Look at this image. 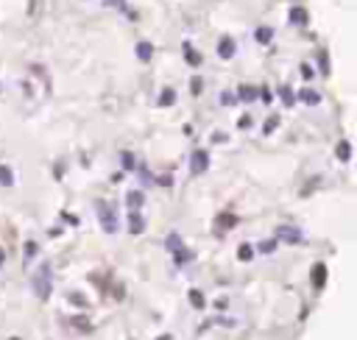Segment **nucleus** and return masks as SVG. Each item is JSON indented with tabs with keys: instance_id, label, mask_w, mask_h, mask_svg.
Masks as SVG:
<instances>
[{
	"instance_id": "nucleus-26",
	"label": "nucleus",
	"mask_w": 357,
	"mask_h": 340,
	"mask_svg": "<svg viewBox=\"0 0 357 340\" xmlns=\"http://www.w3.org/2000/svg\"><path fill=\"white\" fill-rule=\"evenodd\" d=\"M201 87H204V84H201V78H192V84H190L192 95H198V92H201Z\"/></svg>"
},
{
	"instance_id": "nucleus-28",
	"label": "nucleus",
	"mask_w": 357,
	"mask_h": 340,
	"mask_svg": "<svg viewBox=\"0 0 357 340\" xmlns=\"http://www.w3.org/2000/svg\"><path fill=\"white\" fill-rule=\"evenodd\" d=\"M237 126H240V129H248V126H251V117H248V114H246V117H240V123H237Z\"/></svg>"
},
{
	"instance_id": "nucleus-30",
	"label": "nucleus",
	"mask_w": 357,
	"mask_h": 340,
	"mask_svg": "<svg viewBox=\"0 0 357 340\" xmlns=\"http://www.w3.org/2000/svg\"><path fill=\"white\" fill-rule=\"evenodd\" d=\"M0 265H3V251H0Z\"/></svg>"
},
{
	"instance_id": "nucleus-3",
	"label": "nucleus",
	"mask_w": 357,
	"mask_h": 340,
	"mask_svg": "<svg viewBox=\"0 0 357 340\" xmlns=\"http://www.w3.org/2000/svg\"><path fill=\"white\" fill-rule=\"evenodd\" d=\"M207 167H209L207 151H195V154H192V176H201Z\"/></svg>"
},
{
	"instance_id": "nucleus-27",
	"label": "nucleus",
	"mask_w": 357,
	"mask_h": 340,
	"mask_svg": "<svg viewBox=\"0 0 357 340\" xmlns=\"http://www.w3.org/2000/svg\"><path fill=\"white\" fill-rule=\"evenodd\" d=\"M218 220H220V223H226V226H235V223H237V220L232 218V215H220Z\"/></svg>"
},
{
	"instance_id": "nucleus-6",
	"label": "nucleus",
	"mask_w": 357,
	"mask_h": 340,
	"mask_svg": "<svg viewBox=\"0 0 357 340\" xmlns=\"http://www.w3.org/2000/svg\"><path fill=\"white\" fill-rule=\"evenodd\" d=\"M142 201H145V198H142V192H134V190H131L129 192V195H126V204H129V212H139V207H142Z\"/></svg>"
},
{
	"instance_id": "nucleus-20",
	"label": "nucleus",
	"mask_w": 357,
	"mask_h": 340,
	"mask_svg": "<svg viewBox=\"0 0 357 340\" xmlns=\"http://www.w3.org/2000/svg\"><path fill=\"white\" fill-rule=\"evenodd\" d=\"M167 248H170V251H179V248H182V237L170 235V237H167Z\"/></svg>"
},
{
	"instance_id": "nucleus-1",
	"label": "nucleus",
	"mask_w": 357,
	"mask_h": 340,
	"mask_svg": "<svg viewBox=\"0 0 357 340\" xmlns=\"http://www.w3.org/2000/svg\"><path fill=\"white\" fill-rule=\"evenodd\" d=\"M95 209H98V218H101L104 232L114 235V232H117V215H114V209L106 204V201H95Z\"/></svg>"
},
{
	"instance_id": "nucleus-4",
	"label": "nucleus",
	"mask_w": 357,
	"mask_h": 340,
	"mask_svg": "<svg viewBox=\"0 0 357 340\" xmlns=\"http://www.w3.org/2000/svg\"><path fill=\"white\" fill-rule=\"evenodd\" d=\"M129 232L131 235H142L145 232V220L139 212H129Z\"/></svg>"
},
{
	"instance_id": "nucleus-19",
	"label": "nucleus",
	"mask_w": 357,
	"mask_h": 340,
	"mask_svg": "<svg viewBox=\"0 0 357 340\" xmlns=\"http://www.w3.org/2000/svg\"><path fill=\"white\" fill-rule=\"evenodd\" d=\"M190 304H192V307H198V310L204 307V296H201L198 290H190Z\"/></svg>"
},
{
	"instance_id": "nucleus-13",
	"label": "nucleus",
	"mask_w": 357,
	"mask_h": 340,
	"mask_svg": "<svg viewBox=\"0 0 357 340\" xmlns=\"http://www.w3.org/2000/svg\"><path fill=\"white\" fill-rule=\"evenodd\" d=\"M302 101H304V104H318V101H321V95H318V92H313V89H302Z\"/></svg>"
},
{
	"instance_id": "nucleus-29",
	"label": "nucleus",
	"mask_w": 357,
	"mask_h": 340,
	"mask_svg": "<svg viewBox=\"0 0 357 340\" xmlns=\"http://www.w3.org/2000/svg\"><path fill=\"white\" fill-rule=\"evenodd\" d=\"M260 95H262V101H265V104H271V98H274V95H271V89H260Z\"/></svg>"
},
{
	"instance_id": "nucleus-8",
	"label": "nucleus",
	"mask_w": 357,
	"mask_h": 340,
	"mask_svg": "<svg viewBox=\"0 0 357 340\" xmlns=\"http://www.w3.org/2000/svg\"><path fill=\"white\" fill-rule=\"evenodd\" d=\"M151 56H154V45H151V42H139L137 45V59L139 61H148Z\"/></svg>"
},
{
	"instance_id": "nucleus-23",
	"label": "nucleus",
	"mask_w": 357,
	"mask_h": 340,
	"mask_svg": "<svg viewBox=\"0 0 357 340\" xmlns=\"http://www.w3.org/2000/svg\"><path fill=\"white\" fill-rule=\"evenodd\" d=\"M324 276H327V270H324V265H315V285H318V288L324 285Z\"/></svg>"
},
{
	"instance_id": "nucleus-21",
	"label": "nucleus",
	"mask_w": 357,
	"mask_h": 340,
	"mask_svg": "<svg viewBox=\"0 0 357 340\" xmlns=\"http://www.w3.org/2000/svg\"><path fill=\"white\" fill-rule=\"evenodd\" d=\"M274 248H276V240H262V243H260V251L262 254H271Z\"/></svg>"
},
{
	"instance_id": "nucleus-22",
	"label": "nucleus",
	"mask_w": 357,
	"mask_h": 340,
	"mask_svg": "<svg viewBox=\"0 0 357 340\" xmlns=\"http://www.w3.org/2000/svg\"><path fill=\"white\" fill-rule=\"evenodd\" d=\"M192 254L190 251H176V265H184V262H190Z\"/></svg>"
},
{
	"instance_id": "nucleus-18",
	"label": "nucleus",
	"mask_w": 357,
	"mask_h": 340,
	"mask_svg": "<svg viewBox=\"0 0 357 340\" xmlns=\"http://www.w3.org/2000/svg\"><path fill=\"white\" fill-rule=\"evenodd\" d=\"M349 154H352V145H349V142H340V145H338V159H343V162H346Z\"/></svg>"
},
{
	"instance_id": "nucleus-17",
	"label": "nucleus",
	"mask_w": 357,
	"mask_h": 340,
	"mask_svg": "<svg viewBox=\"0 0 357 340\" xmlns=\"http://www.w3.org/2000/svg\"><path fill=\"white\" fill-rule=\"evenodd\" d=\"M237 95L243 98V101H254V98H257V92H254L251 87H240V89H237Z\"/></svg>"
},
{
	"instance_id": "nucleus-9",
	"label": "nucleus",
	"mask_w": 357,
	"mask_h": 340,
	"mask_svg": "<svg viewBox=\"0 0 357 340\" xmlns=\"http://www.w3.org/2000/svg\"><path fill=\"white\" fill-rule=\"evenodd\" d=\"M36 293H39V296H48V293H51V282H48V270H42V273H39V279H36Z\"/></svg>"
},
{
	"instance_id": "nucleus-5",
	"label": "nucleus",
	"mask_w": 357,
	"mask_h": 340,
	"mask_svg": "<svg viewBox=\"0 0 357 340\" xmlns=\"http://www.w3.org/2000/svg\"><path fill=\"white\" fill-rule=\"evenodd\" d=\"M288 17H290V23H296V26H307V9H302V6H293V9L288 11Z\"/></svg>"
},
{
	"instance_id": "nucleus-10",
	"label": "nucleus",
	"mask_w": 357,
	"mask_h": 340,
	"mask_svg": "<svg viewBox=\"0 0 357 340\" xmlns=\"http://www.w3.org/2000/svg\"><path fill=\"white\" fill-rule=\"evenodd\" d=\"M184 56H187V61H190V67H198V64H201V56L192 51L190 42H184Z\"/></svg>"
},
{
	"instance_id": "nucleus-2",
	"label": "nucleus",
	"mask_w": 357,
	"mask_h": 340,
	"mask_svg": "<svg viewBox=\"0 0 357 340\" xmlns=\"http://www.w3.org/2000/svg\"><path fill=\"white\" fill-rule=\"evenodd\" d=\"M276 237H282V240H288V243H304V237H302V232L293 226H279L276 229Z\"/></svg>"
},
{
	"instance_id": "nucleus-11",
	"label": "nucleus",
	"mask_w": 357,
	"mask_h": 340,
	"mask_svg": "<svg viewBox=\"0 0 357 340\" xmlns=\"http://www.w3.org/2000/svg\"><path fill=\"white\" fill-rule=\"evenodd\" d=\"M271 39H274V31H271V28H265V26L257 28V42L260 45H268Z\"/></svg>"
},
{
	"instance_id": "nucleus-16",
	"label": "nucleus",
	"mask_w": 357,
	"mask_h": 340,
	"mask_svg": "<svg viewBox=\"0 0 357 340\" xmlns=\"http://www.w3.org/2000/svg\"><path fill=\"white\" fill-rule=\"evenodd\" d=\"M123 167H126V170H134V167H137V159L131 157L129 151H123Z\"/></svg>"
},
{
	"instance_id": "nucleus-7",
	"label": "nucleus",
	"mask_w": 357,
	"mask_h": 340,
	"mask_svg": "<svg viewBox=\"0 0 357 340\" xmlns=\"http://www.w3.org/2000/svg\"><path fill=\"white\" fill-rule=\"evenodd\" d=\"M218 53L220 56H223V59H232V56H235V42H232V39H220V45H218Z\"/></svg>"
},
{
	"instance_id": "nucleus-12",
	"label": "nucleus",
	"mask_w": 357,
	"mask_h": 340,
	"mask_svg": "<svg viewBox=\"0 0 357 340\" xmlns=\"http://www.w3.org/2000/svg\"><path fill=\"white\" fill-rule=\"evenodd\" d=\"M0 184H3V187H11V184H14V176H11V170L6 165H0Z\"/></svg>"
},
{
	"instance_id": "nucleus-25",
	"label": "nucleus",
	"mask_w": 357,
	"mask_h": 340,
	"mask_svg": "<svg viewBox=\"0 0 357 340\" xmlns=\"http://www.w3.org/2000/svg\"><path fill=\"white\" fill-rule=\"evenodd\" d=\"M237 257H240V260H251V248H248V245H240Z\"/></svg>"
},
{
	"instance_id": "nucleus-14",
	"label": "nucleus",
	"mask_w": 357,
	"mask_h": 340,
	"mask_svg": "<svg viewBox=\"0 0 357 340\" xmlns=\"http://www.w3.org/2000/svg\"><path fill=\"white\" fill-rule=\"evenodd\" d=\"M173 101H176V92H173V89H170V87H167L165 92L159 95V106H170V104H173Z\"/></svg>"
},
{
	"instance_id": "nucleus-15",
	"label": "nucleus",
	"mask_w": 357,
	"mask_h": 340,
	"mask_svg": "<svg viewBox=\"0 0 357 340\" xmlns=\"http://www.w3.org/2000/svg\"><path fill=\"white\" fill-rule=\"evenodd\" d=\"M279 95H282V101H285V106H293V104H296V98H293V92H290L288 87H279Z\"/></svg>"
},
{
	"instance_id": "nucleus-24",
	"label": "nucleus",
	"mask_w": 357,
	"mask_h": 340,
	"mask_svg": "<svg viewBox=\"0 0 357 340\" xmlns=\"http://www.w3.org/2000/svg\"><path fill=\"white\" fill-rule=\"evenodd\" d=\"M279 126V114H271V120H265V134H268V131H274Z\"/></svg>"
}]
</instances>
